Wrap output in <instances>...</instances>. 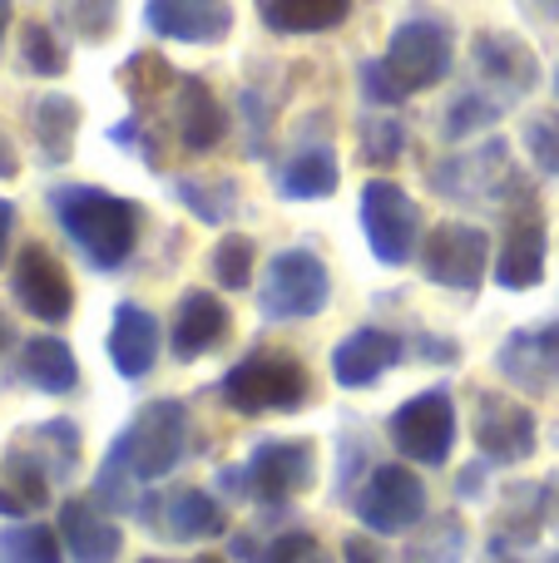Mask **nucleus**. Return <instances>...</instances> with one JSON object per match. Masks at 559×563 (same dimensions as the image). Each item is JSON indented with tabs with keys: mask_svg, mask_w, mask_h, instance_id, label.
Returning <instances> with one entry per match:
<instances>
[{
	"mask_svg": "<svg viewBox=\"0 0 559 563\" xmlns=\"http://www.w3.org/2000/svg\"><path fill=\"white\" fill-rule=\"evenodd\" d=\"M50 213H55L59 233L79 247L95 273H119V267L134 257L139 247V228H144V213L139 203L119 194H105V188L89 184H65L50 194Z\"/></svg>",
	"mask_w": 559,
	"mask_h": 563,
	"instance_id": "obj_1",
	"label": "nucleus"
},
{
	"mask_svg": "<svg viewBox=\"0 0 559 563\" xmlns=\"http://www.w3.org/2000/svg\"><path fill=\"white\" fill-rule=\"evenodd\" d=\"M218 396H223L228 410L238 416H293V410L307 406L313 396V376L307 366L293 356V351H277V346H257L218 380Z\"/></svg>",
	"mask_w": 559,
	"mask_h": 563,
	"instance_id": "obj_2",
	"label": "nucleus"
},
{
	"mask_svg": "<svg viewBox=\"0 0 559 563\" xmlns=\"http://www.w3.org/2000/svg\"><path fill=\"white\" fill-rule=\"evenodd\" d=\"M184 455H188V406L164 396V400H149V406L119 430L105 460H114L139 485H149V479L174 475V470L184 465Z\"/></svg>",
	"mask_w": 559,
	"mask_h": 563,
	"instance_id": "obj_3",
	"label": "nucleus"
},
{
	"mask_svg": "<svg viewBox=\"0 0 559 563\" xmlns=\"http://www.w3.org/2000/svg\"><path fill=\"white\" fill-rule=\"evenodd\" d=\"M332 301V273L317 253L307 247H287L267 263L263 287H257V311L267 321H307L322 317Z\"/></svg>",
	"mask_w": 559,
	"mask_h": 563,
	"instance_id": "obj_4",
	"label": "nucleus"
},
{
	"mask_svg": "<svg viewBox=\"0 0 559 563\" xmlns=\"http://www.w3.org/2000/svg\"><path fill=\"white\" fill-rule=\"evenodd\" d=\"M362 233L366 247L382 267H406L416 253H421V208L412 203L402 184L392 178H372L362 188Z\"/></svg>",
	"mask_w": 559,
	"mask_h": 563,
	"instance_id": "obj_5",
	"label": "nucleus"
},
{
	"mask_svg": "<svg viewBox=\"0 0 559 563\" xmlns=\"http://www.w3.org/2000/svg\"><path fill=\"white\" fill-rule=\"evenodd\" d=\"M431 188L451 203H501V198L520 194V174L511 168V144L505 139H485V144L451 154L431 168Z\"/></svg>",
	"mask_w": 559,
	"mask_h": 563,
	"instance_id": "obj_6",
	"label": "nucleus"
},
{
	"mask_svg": "<svg viewBox=\"0 0 559 563\" xmlns=\"http://www.w3.org/2000/svg\"><path fill=\"white\" fill-rule=\"evenodd\" d=\"M386 69L396 75V85L406 95H421V89H436L456 65V40H451V25L446 20H431V15H416V20H402L386 40Z\"/></svg>",
	"mask_w": 559,
	"mask_h": 563,
	"instance_id": "obj_7",
	"label": "nucleus"
},
{
	"mask_svg": "<svg viewBox=\"0 0 559 563\" xmlns=\"http://www.w3.org/2000/svg\"><path fill=\"white\" fill-rule=\"evenodd\" d=\"M392 445L396 455L416 460L426 470H441L451 460V445H456V400L446 386H431L421 396H412L406 406H396L392 416Z\"/></svg>",
	"mask_w": 559,
	"mask_h": 563,
	"instance_id": "obj_8",
	"label": "nucleus"
},
{
	"mask_svg": "<svg viewBox=\"0 0 559 563\" xmlns=\"http://www.w3.org/2000/svg\"><path fill=\"white\" fill-rule=\"evenodd\" d=\"M357 519L372 534H412L426 519V485L406 465H376L357 495Z\"/></svg>",
	"mask_w": 559,
	"mask_h": 563,
	"instance_id": "obj_9",
	"label": "nucleus"
},
{
	"mask_svg": "<svg viewBox=\"0 0 559 563\" xmlns=\"http://www.w3.org/2000/svg\"><path fill=\"white\" fill-rule=\"evenodd\" d=\"M317 479V445L313 440H263L243 465L248 499L257 505H287Z\"/></svg>",
	"mask_w": 559,
	"mask_h": 563,
	"instance_id": "obj_10",
	"label": "nucleus"
},
{
	"mask_svg": "<svg viewBox=\"0 0 559 563\" xmlns=\"http://www.w3.org/2000/svg\"><path fill=\"white\" fill-rule=\"evenodd\" d=\"M485 263H491V238L475 223H436L421 243V273L446 291H475Z\"/></svg>",
	"mask_w": 559,
	"mask_h": 563,
	"instance_id": "obj_11",
	"label": "nucleus"
},
{
	"mask_svg": "<svg viewBox=\"0 0 559 563\" xmlns=\"http://www.w3.org/2000/svg\"><path fill=\"white\" fill-rule=\"evenodd\" d=\"M475 450H481L485 465H525L540 450L535 410L520 406L515 396L481 390L475 396Z\"/></svg>",
	"mask_w": 559,
	"mask_h": 563,
	"instance_id": "obj_12",
	"label": "nucleus"
},
{
	"mask_svg": "<svg viewBox=\"0 0 559 563\" xmlns=\"http://www.w3.org/2000/svg\"><path fill=\"white\" fill-rule=\"evenodd\" d=\"M10 287H15L20 307L30 311L45 327H59V321L75 311V287H69V273L55 263V253H45L40 243H25L15 257V273H10Z\"/></svg>",
	"mask_w": 559,
	"mask_h": 563,
	"instance_id": "obj_13",
	"label": "nucleus"
},
{
	"mask_svg": "<svg viewBox=\"0 0 559 563\" xmlns=\"http://www.w3.org/2000/svg\"><path fill=\"white\" fill-rule=\"evenodd\" d=\"M495 366H501L505 380H515L530 396H550L559 390V321H545V327H520L501 341L495 351Z\"/></svg>",
	"mask_w": 559,
	"mask_h": 563,
	"instance_id": "obj_14",
	"label": "nucleus"
},
{
	"mask_svg": "<svg viewBox=\"0 0 559 563\" xmlns=\"http://www.w3.org/2000/svg\"><path fill=\"white\" fill-rule=\"evenodd\" d=\"M144 519V529H164L174 544H198V539H218L228 529V515L213 495L204 489H174V495H149L134 509Z\"/></svg>",
	"mask_w": 559,
	"mask_h": 563,
	"instance_id": "obj_15",
	"label": "nucleus"
},
{
	"mask_svg": "<svg viewBox=\"0 0 559 563\" xmlns=\"http://www.w3.org/2000/svg\"><path fill=\"white\" fill-rule=\"evenodd\" d=\"M144 25L158 40H178V45H223L233 30V5L228 0H144Z\"/></svg>",
	"mask_w": 559,
	"mask_h": 563,
	"instance_id": "obj_16",
	"label": "nucleus"
},
{
	"mask_svg": "<svg viewBox=\"0 0 559 563\" xmlns=\"http://www.w3.org/2000/svg\"><path fill=\"white\" fill-rule=\"evenodd\" d=\"M475 69L485 85H495L505 99L530 95L540 85V55L530 49V40H520L515 30H481L475 35Z\"/></svg>",
	"mask_w": 559,
	"mask_h": 563,
	"instance_id": "obj_17",
	"label": "nucleus"
},
{
	"mask_svg": "<svg viewBox=\"0 0 559 563\" xmlns=\"http://www.w3.org/2000/svg\"><path fill=\"white\" fill-rule=\"evenodd\" d=\"M402 336L386 327H357L352 336L337 341L332 351V380L342 390H366L402 361Z\"/></svg>",
	"mask_w": 559,
	"mask_h": 563,
	"instance_id": "obj_18",
	"label": "nucleus"
},
{
	"mask_svg": "<svg viewBox=\"0 0 559 563\" xmlns=\"http://www.w3.org/2000/svg\"><path fill=\"white\" fill-rule=\"evenodd\" d=\"M59 544H65L69 563H119L124 529L95 499H65L59 505Z\"/></svg>",
	"mask_w": 559,
	"mask_h": 563,
	"instance_id": "obj_19",
	"label": "nucleus"
},
{
	"mask_svg": "<svg viewBox=\"0 0 559 563\" xmlns=\"http://www.w3.org/2000/svg\"><path fill=\"white\" fill-rule=\"evenodd\" d=\"M228 327H233V317H228L223 297L198 287V291H188V297L178 301L174 327H168V346H174L178 361L213 356V351L228 341Z\"/></svg>",
	"mask_w": 559,
	"mask_h": 563,
	"instance_id": "obj_20",
	"label": "nucleus"
},
{
	"mask_svg": "<svg viewBox=\"0 0 559 563\" xmlns=\"http://www.w3.org/2000/svg\"><path fill=\"white\" fill-rule=\"evenodd\" d=\"M174 129L184 154H213L228 139V109L218 104V95L194 75H178L174 85Z\"/></svg>",
	"mask_w": 559,
	"mask_h": 563,
	"instance_id": "obj_21",
	"label": "nucleus"
},
{
	"mask_svg": "<svg viewBox=\"0 0 559 563\" xmlns=\"http://www.w3.org/2000/svg\"><path fill=\"white\" fill-rule=\"evenodd\" d=\"M109 361L124 380H144L158 361V321L139 301H119L109 317Z\"/></svg>",
	"mask_w": 559,
	"mask_h": 563,
	"instance_id": "obj_22",
	"label": "nucleus"
},
{
	"mask_svg": "<svg viewBox=\"0 0 559 563\" xmlns=\"http://www.w3.org/2000/svg\"><path fill=\"white\" fill-rule=\"evenodd\" d=\"M545 257H550V233L535 213L515 218L511 233H505L501 253H495V282L505 291H530L545 282Z\"/></svg>",
	"mask_w": 559,
	"mask_h": 563,
	"instance_id": "obj_23",
	"label": "nucleus"
},
{
	"mask_svg": "<svg viewBox=\"0 0 559 563\" xmlns=\"http://www.w3.org/2000/svg\"><path fill=\"white\" fill-rule=\"evenodd\" d=\"M337 184H342V168H337V154L327 144L297 148L283 168L273 174V188L293 203H317V198H332Z\"/></svg>",
	"mask_w": 559,
	"mask_h": 563,
	"instance_id": "obj_24",
	"label": "nucleus"
},
{
	"mask_svg": "<svg viewBox=\"0 0 559 563\" xmlns=\"http://www.w3.org/2000/svg\"><path fill=\"white\" fill-rule=\"evenodd\" d=\"M257 15L273 35H327L352 15V0H257Z\"/></svg>",
	"mask_w": 559,
	"mask_h": 563,
	"instance_id": "obj_25",
	"label": "nucleus"
},
{
	"mask_svg": "<svg viewBox=\"0 0 559 563\" xmlns=\"http://www.w3.org/2000/svg\"><path fill=\"white\" fill-rule=\"evenodd\" d=\"M20 376L45 396H69L79 386V361L59 336H35L20 351Z\"/></svg>",
	"mask_w": 559,
	"mask_h": 563,
	"instance_id": "obj_26",
	"label": "nucleus"
},
{
	"mask_svg": "<svg viewBox=\"0 0 559 563\" xmlns=\"http://www.w3.org/2000/svg\"><path fill=\"white\" fill-rule=\"evenodd\" d=\"M30 129L45 164H69L75 154V134H79V104L69 95H40L30 109Z\"/></svg>",
	"mask_w": 559,
	"mask_h": 563,
	"instance_id": "obj_27",
	"label": "nucleus"
},
{
	"mask_svg": "<svg viewBox=\"0 0 559 563\" xmlns=\"http://www.w3.org/2000/svg\"><path fill=\"white\" fill-rule=\"evenodd\" d=\"M178 203L208 228H223L238 213V184L233 178H178L174 184Z\"/></svg>",
	"mask_w": 559,
	"mask_h": 563,
	"instance_id": "obj_28",
	"label": "nucleus"
},
{
	"mask_svg": "<svg viewBox=\"0 0 559 563\" xmlns=\"http://www.w3.org/2000/svg\"><path fill=\"white\" fill-rule=\"evenodd\" d=\"M0 563H65V544L50 525H15L0 529Z\"/></svg>",
	"mask_w": 559,
	"mask_h": 563,
	"instance_id": "obj_29",
	"label": "nucleus"
},
{
	"mask_svg": "<svg viewBox=\"0 0 559 563\" xmlns=\"http://www.w3.org/2000/svg\"><path fill=\"white\" fill-rule=\"evenodd\" d=\"M501 114H505V95H491V89H465V95L446 109L441 134L451 139V144H461V139L481 134V129H495L501 124Z\"/></svg>",
	"mask_w": 559,
	"mask_h": 563,
	"instance_id": "obj_30",
	"label": "nucleus"
},
{
	"mask_svg": "<svg viewBox=\"0 0 559 563\" xmlns=\"http://www.w3.org/2000/svg\"><path fill=\"white\" fill-rule=\"evenodd\" d=\"M35 460L50 470V479H69L79 465V426L75 420H45L35 430Z\"/></svg>",
	"mask_w": 559,
	"mask_h": 563,
	"instance_id": "obj_31",
	"label": "nucleus"
},
{
	"mask_svg": "<svg viewBox=\"0 0 559 563\" xmlns=\"http://www.w3.org/2000/svg\"><path fill=\"white\" fill-rule=\"evenodd\" d=\"M357 129H362V158L372 168H392L406 154V124L396 114H372Z\"/></svg>",
	"mask_w": 559,
	"mask_h": 563,
	"instance_id": "obj_32",
	"label": "nucleus"
},
{
	"mask_svg": "<svg viewBox=\"0 0 559 563\" xmlns=\"http://www.w3.org/2000/svg\"><path fill=\"white\" fill-rule=\"evenodd\" d=\"M20 59H25L30 75H45V79H55V75H65L69 69L65 45H59L55 30L40 25V20H30V25L20 30Z\"/></svg>",
	"mask_w": 559,
	"mask_h": 563,
	"instance_id": "obj_33",
	"label": "nucleus"
},
{
	"mask_svg": "<svg viewBox=\"0 0 559 563\" xmlns=\"http://www.w3.org/2000/svg\"><path fill=\"white\" fill-rule=\"evenodd\" d=\"M461 554H465V529H461V519L446 515L426 529V539H416L406 549L402 563H461Z\"/></svg>",
	"mask_w": 559,
	"mask_h": 563,
	"instance_id": "obj_34",
	"label": "nucleus"
},
{
	"mask_svg": "<svg viewBox=\"0 0 559 563\" xmlns=\"http://www.w3.org/2000/svg\"><path fill=\"white\" fill-rule=\"evenodd\" d=\"M253 263H257L253 238H243V233L223 238V243L213 247V282L228 291H243L248 282H253Z\"/></svg>",
	"mask_w": 559,
	"mask_h": 563,
	"instance_id": "obj_35",
	"label": "nucleus"
},
{
	"mask_svg": "<svg viewBox=\"0 0 559 563\" xmlns=\"http://www.w3.org/2000/svg\"><path fill=\"white\" fill-rule=\"evenodd\" d=\"M119 79H124V95L134 99V104H144L149 95H164L168 85H178V75L168 69L164 55H129V65L119 69Z\"/></svg>",
	"mask_w": 559,
	"mask_h": 563,
	"instance_id": "obj_36",
	"label": "nucleus"
},
{
	"mask_svg": "<svg viewBox=\"0 0 559 563\" xmlns=\"http://www.w3.org/2000/svg\"><path fill=\"white\" fill-rule=\"evenodd\" d=\"M59 15H65V25L75 30L79 40H105L109 30H114V20H119V0H65L59 5Z\"/></svg>",
	"mask_w": 559,
	"mask_h": 563,
	"instance_id": "obj_37",
	"label": "nucleus"
},
{
	"mask_svg": "<svg viewBox=\"0 0 559 563\" xmlns=\"http://www.w3.org/2000/svg\"><path fill=\"white\" fill-rule=\"evenodd\" d=\"M525 148H530L535 168H540L545 178H559V114H530L525 119Z\"/></svg>",
	"mask_w": 559,
	"mask_h": 563,
	"instance_id": "obj_38",
	"label": "nucleus"
},
{
	"mask_svg": "<svg viewBox=\"0 0 559 563\" xmlns=\"http://www.w3.org/2000/svg\"><path fill=\"white\" fill-rule=\"evenodd\" d=\"M257 563H332V559L322 554L317 534H307V529H287V534L267 539L263 559H257Z\"/></svg>",
	"mask_w": 559,
	"mask_h": 563,
	"instance_id": "obj_39",
	"label": "nucleus"
},
{
	"mask_svg": "<svg viewBox=\"0 0 559 563\" xmlns=\"http://www.w3.org/2000/svg\"><path fill=\"white\" fill-rule=\"evenodd\" d=\"M357 79H362V95L366 104L376 109H396L406 99V89L396 85V75L386 69V59H362V69H357Z\"/></svg>",
	"mask_w": 559,
	"mask_h": 563,
	"instance_id": "obj_40",
	"label": "nucleus"
},
{
	"mask_svg": "<svg viewBox=\"0 0 559 563\" xmlns=\"http://www.w3.org/2000/svg\"><path fill=\"white\" fill-rule=\"evenodd\" d=\"M342 559H347V563H386V554H382V549H376L366 534H352V539H347V544H342Z\"/></svg>",
	"mask_w": 559,
	"mask_h": 563,
	"instance_id": "obj_41",
	"label": "nucleus"
},
{
	"mask_svg": "<svg viewBox=\"0 0 559 563\" xmlns=\"http://www.w3.org/2000/svg\"><path fill=\"white\" fill-rule=\"evenodd\" d=\"M416 351H421L426 361H436V356L456 361V356H461V346H456V341H446V336H416Z\"/></svg>",
	"mask_w": 559,
	"mask_h": 563,
	"instance_id": "obj_42",
	"label": "nucleus"
},
{
	"mask_svg": "<svg viewBox=\"0 0 559 563\" xmlns=\"http://www.w3.org/2000/svg\"><path fill=\"white\" fill-rule=\"evenodd\" d=\"M10 233H15V203L0 198V263H6V253H10Z\"/></svg>",
	"mask_w": 559,
	"mask_h": 563,
	"instance_id": "obj_43",
	"label": "nucleus"
},
{
	"mask_svg": "<svg viewBox=\"0 0 559 563\" xmlns=\"http://www.w3.org/2000/svg\"><path fill=\"white\" fill-rule=\"evenodd\" d=\"M481 479H485V470H481V465H471V470H461V499H471V495H481Z\"/></svg>",
	"mask_w": 559,
	"mask_h": 563,
	"instance_id": "obj_44",
	"label": "nucleus"
},
{
	"mask_svg": "<svg viewBox=\"0 0 559 563\" xmlns=\"http://www.w3.org/2000/svg\"><path fill=\"white\" fill-rule=\"evenodd\" d=\"M10 341H15V327H10V317H6V311H0V356H6V351H10Z\"/></svg>",
	"mask_w": 559,
	"mask_h": 563,
	"instance_id": "obj_45",
	"label": "nucleus"
},
{
	"mask_svg": "<svg viewBox=\"0 0 559 563\" xmlns=\"http://www.w3.org/2000/svg\"><path fill=\"white\" fill-rule=\"evenodd\" d=\"M10 174H15V158H10V148L0 144V178H10Z\"/></svg>",
	"mask_w": 559,
	"mask_h": 563,
	"instance_id": "obj_46",
	"label": "nucleus"
},
{
	"mask_svg": "<svg viewBox=\"0 0 559 563\" xmlns=\"http://www.w3.org/2000/svg\"><path fill=\"white\" fill-rule=\"evenodd\" d=\"M139 563H174V559H139ZM188 563H223L218 554H198V559H188Z\"/></svg>",
	"mask_w": 559,
	"mask_h": 563,
	"instance_id": "obj_47",
	"label": "nucleus"
},
{
	"mask_svg": "<svg viewBox=\"0 0 559 563\" xmlns=\"http://www.w3.org/2000/svg\"><path fill=\"white\" fill-rule=\"evenodd\" d=\"M6 30H10V0H0V40H6Z\"/></svg>",
	"mask_w": 559,
	"mask_h": 563,
	"instance_id": "obj_48",
	"label": "nucleus"
},
{
	"mask_svg": "<svg viewBox=\"0 0 559 563\" xmlns=\"http://www.w3.org/2000/svg\"><path fill=\"white\" fill-rule=\"evenodd\" d=\"M555 95H559V65H555Z\"/></svg>",
	"mask_w": 559,
	"mask_h": 563,
	"instance_id": "obj_49",
	"label": "nucleus"
},
{
	"mask_svg": "<svg viewBox=\"0 0 559 563\" xmlns=\"http://www.w3.org/2000/svg\"><path fill=\"white\" fill-rule=\"evenodd\" d=\"M491 563H511V559H495V554H491Z\"/></svg>",
	"mask_w": 559,
	"mask_h": 563,
	"instance_id": "obj_50",
	"label": "nucleus"
}]
</instances>
